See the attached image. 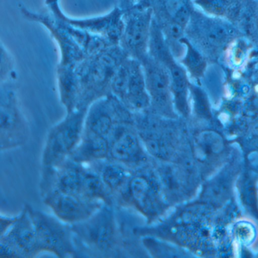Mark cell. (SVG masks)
Returning <instances> with one entry per match:
<instances>
[{"mask_svg":"<svg viewBox=\"0 0 258 258\" xmlns=\"http://www.w3.org/2000/svg\"><path fill=\"white\" fill-rule=\"evenodd\" d=\"M21 13L27 20L43 25L57 43L60 60L57 68H75L86 58L109 46L107 40L72 26L55 13H37L21 7Z\"/></svg>","mask_w":258,"mask_h":258,"instance_id":"6da1fadb","label":"cell"},{"mask_svg":"<svg viewBox=\"0 0 258 258\" xmlns=\"http://www.w3.org/2000/svg\"><path fill=\"white\" fill-rule=\"evenodd\" d=\"M127 57L120 46H109L87 57L75 67L79 86L77 109L88 108L98 99L111 94L114 75Z\"/></svg>","mask_w":258,"mask_h":258,"instance_id":"7a4b0ae2","label":"cell"},{"mask_svg":"<svg viewBox=\"0 0 258 258\" xmlns=\"http://www.w3.org/2000/svg\"><path fill=\"white\" fill-rule=\"evenodd\" d=\"M115 199L122 206L132 208L141 214L146 220V225L155 223L168 207L155 167L150 163L134 169Z\"/></svg>","mask_w":258,"mask_h":258,"instance_id":"3957f363","label":"cell"},{"mask_svg":"<svg viewBox=\"0 0 258 258\" xmlns=\"http://www.w3.org/2000/svg\"><path fill=\"white\" fill-rule=\"evenodd\" d=\"M185 36L208 61H217L236 39L243 37L226 19L210 16L195 7Z\"/></svg>","mask_w":258,"mask_h":258,"instance_id":"277c9868","label":"cell"},{"mask_svg":"<svg viewBox=\"0 0 258 258\" xmlns=\"http://www.w3.org/2000/svg\"><path fill=\"white\" fill-rule=\"evenodd\" d=\"M176 119L162 117L149 110L134 114L139 135L152 158L170 161L174 157L182 135Z\"/></svg>","mask_w":258,"mask_h":258,"instance_id":"5b68a950","label":"cell"},{"mask_svg":"<svg viewBox=\"0 0 258 258\" xmlns=\"http://www.w3.org/2000/svg\"><path fill=\"white\" fill-rule=\"evenodd\" d=\"M75 235L91 251L117 256L121 244L114 205H103L85 221L71 225Z\"/></svg>","mask_w":258,"mask_h":258,"instance_id":"8992f818","label":"cell"},{"mask_svg":"<svg viewBox=\"0 0 258 258\" xmlns=\"http://www.w3.org/2000/svg\"><path fill=\"white\" fill-rule=\"evenodd\" d=\"M88 108L67 113L46 136L42 153L43 170L55 168L70 156L81 142Z\"/></svg>","mask_w":258,"mask_h":258,"instance_id":"52a82bcc","label":"cell"},{"mask_svg":"<svg viewBox=\"0 0 258 258\" xmlns=\"http://www.w3.org/2000/svg\"><path fill=\"white\" fill-rule=\"evenodd\" d=\"M31 214L39 249L58 258L77 257L78 252L72 226L27 205Z\"/></svg>","mask_w":258,"mask_h":258,"instance_id":"ba28073f","label":"cell"},{"mask_svg":"<svg viewBox=\"0 0 258 258\" xmlns=\"http://www.w3.org/2000/svg\"><path fill=\"white\" fill-rule=\"evenodd\" d=\"M30 127L22 111L14 82L1 83L0 147L11 150L24 146L29 139Z\"/></svg>","mask_w":258,"mask_h":258,"instance_id":"9c48e42d","label":"cell"},{"mask_svg":"<svg viewBox=\"0 0 258 258\" xmlns=\"http://www.w3.org/2000/svg\"><path fill=\"white\" fill-rule=\"evenodd\" d=\"M111 94L134 114L149 110L150 98L139 60L127 57L119 66L111 83Z\"/></svg>","mask_w":258,"mask_h":258,"instance_id":"30bf717a","label":"cell"},{"mask_svg":"<svg viewBox=\"0 0 258 258\" xmlns=\"http://www.w3.org/2000/svg\"><path fill=\"white\" fill-rule=\"evenodd\" d=\"M121 10L123 30L120 46L128 56L142 61L149 54L153 10L148 7H134Z\"/></svg>","mask_w":258,"mask_h":258,"instance_id":"8fae6325","label":"cell"},{"mask_svg":"<svg viewBox=\"0 0 258 258\" xmlns=\"http://www.w3.org/2000/svg\"><path fill=\"white\" fill-rule=\"evenodd\" d=\"M134 120V114L110 94L92 103L87 109L83 134L109 140L116 128Z\"/></svg>","mask_w":258,"mask_h":258,"instance_id":"7c38bea8","label":"cell"},{"mask_svg":"<svg viewBox=\"0 0 258 258\" xmlns=\"http://www.w3.org/2000/svg\"><path fill=\"white\" fill-rule=\"evenodd\" d=\"M144 70L146 88L150 98L149 111L167 118H177L167 68L148 54L140 61Z\"/></svg>","mask_w":258,"mask_h":258,"instance_id":"4fadbf2b","label":"cell"},{"mask_svg":"<svg viewBox=\"0 0 258 258\" xmlns=\"http://www.w3.org/2000/svg\"><path fill=\"white\" fill-rule=\"evenodd\" d=\"M40 253L34 223L25 205L11 227L0 235V257L32 258Z\"/></svg>","mask_w":258,"mask_h":258,"instance_id":"5bb4252c","label":"cell"},{"mask_svg":"<svg viewBox=\"0 0 258 258\" xmlns=\"http://www.w3.org/2000/svg\"><path fill=\"white\" fill-rule=\"evenodd\" d=\"M50 13H55L63 20L75 28H79L93 35L102 37L110 44L120 46L123 30V10L120 7H114L104 16L87 19H75L66 16L60 7L59 0H45Z\"/></svg>","mask_w":258,"mask_h":258,"instance_id":"9a60e30c","label":"cell"},{"mask_svg":"<svg viewBox=\"0 0 258 258\" xmlns=\"http://www.w3.org/2000/svg\"><path fill=\"white\" fill-rule=\"evenodd\" d=\"M109 158L130 168L150 163V158L139 135L134 120L119 125L110 137Z\"/></svg>","mask_w":258,"mask_h":258,"instance_id":"2e32d148","label":"cell"},{"mask_svg":"<svg viewBox=\"0 0 258 258\" xmlns=\"http://www.w3.org/2000/svg\"><path fill=\"white\" fill-rule=\"evenodd\" d=\"M41 197L43 203L50 208L54 215L69 225L85 221L104 205L55 190L48 191Z\"/></svg>","mask_w":258,"mask_h":258,"instance_id":"e0dca14e","label":"cell"},{"mask_svg":"<svg viewBox=\"0 0 258 258\" xmlns=\"http://www.w3.org/2000/svg\"><path fill=\"white\" fill-rule=\"evenodd\" d=\"M152 57L164 64L168 70L173 103L178 115L188 117L190 112L188 93L191 84L185 68L175 58L170 47L166 44L157 47L152 52Z\"/></svg>","mask_w":258,"mask_h":258,"instance_id":"ac0fdd59","label":"cell"},{"mask_svg":"<svg viewBox=\"0 0 258 258\" xmlns=\"http://www.w3.org/2000/svg\"><path fill=\"white\" fill-rule=\"evenodd\" d=\"M226 20L249 41L258 43V0H241Z\"/></svg>","mask_w":258,"mask_h":258,"instance_id":"d6986e66","label":"cell"},{"mask_svg":"<svg viewBox=\"0 0 258 258\" xmlns=\"http://www.w3.org/2000/svg\"><path fill=\"white\" fill-rule=\"evenodd\" d=\"M109 140L104 137L83 134L76 149L71 154L69 159L83 165L109 158Z\"/></svg>","mask_w":258,"mask_h":258,"instance_id":"ffe728a7","label":"cell"},{"mask_svg":"<svg viewBox=\"0 0 258 258\" xmlns=\"http://www.w3.org/2000/svg\"><path fill=\"white\" fill-rule=\"evenodd\" d=\"M90 167L100 176L114 199L123 189L134 172L133 169L108 158L92 163Z\"/></svg>","mask_w":258,"mask_h":258,"instance_id":"44dd1931","label":"cell"},{"mask_svg":"<svg viewBox=\"0 0 258 258\" xmlns=\"http://www.w3.org/2000/svg\"><path fill=\"white\" fill-rule=\"evenodd\" d=\"M81 196L104 205H114V196L107 188L100 176L91 167L84 165Z\"/></svg>","mask_w":258,"mask_h":258,"instance_id":"7402d4cb","label":"cell"},{"mask_svg":"<svg viewBox=\"0 0 258 258\" xmlns=\"http://www.w3.org/2000/svg\"><path fill=\"white\" fill-rule=\"evenodd\" d=\"M182 43L185 44V50L179 62L185 68L190 76L195 78H201L206 70L208 60L189 43L186 37L182 39Z\"/></svg>","mask_w":258,"mask_h":258,"instance_id":"603a6c76","label":"cell"},{"mask_svg":"<svg viewBox=\"0 0 258 258\" xmlns=\"http://www.w3.org/2000/svg\"><path fill=\"white\" fill-rule=\"evenodd\" d=\"M195 7L206 14L227 19L241 0H192Z\"/></svg>","mask_w":258,"mask_h":258,"instance_id":"cb8c5ba5","label":"cell"},{"mask_svg":"<svg viewBox=\"0 0 258 258\" xmlns=\"http://www.w3.org/2000/svg\"><path fill=\"white\" fill-rule=\"evenodd\" d=\"M249 40L241 37L232 42L226 51V62L232 68L241 67L247 58L249 51Z\"/></svg>","mask_w":258,"mask_h":258,"instance_id":"d4e9b609","label":"cell"},{"mask_svg":"<svg viewBox=\"0 0 258 258\" xmlns=\"http://www.w3.org/2000/svg\"><path fill=\"white\" fill-rule=\"evenodd\" d=\"M233 230L234 237L240 244L250 246L256 241V228L254 225L248 220L237 222L234 226Z\"/></svg>","mask_w":258,"mask_h":258,"instance_id":"484cf974","label":"cell"},{"mask_svg":"<svg viewBox=\"0 0 258 258\" xmlns=\"http://www.w3.org/2000/svg\"><path fill=\"white\" fill-rule=\"evenodd\" d=\"M15 61L10 51L1 42V67L0 80L1 83L14 82L16 79Z\"/></svg>","mask_w":258,"mask_h":258,"instance_id":"4316f807","label":"cell"},{"mask_svg":"<svg viewBox=\"0 0 258 258\" xmlns=\"http://www.w3.org/2000/svg\"><path fill=\"white\" fill-rule=\"evenodd\" d=\"M190 92L192 94L193 100H194V106L198 113L202 115V117H209L210 111L208 109V103L206 97L204 95L202 90L191 86L190 84Z\"/></svg>","mask_w":258,"mask_h":258,"instance_id":"83f0119b","label":"cell"},{"mask_svg":"<svg viewBox=\"0 0 258 258\" xmlns=\"http://www.w3.org/2000/svg\"><path fill=\"white\" fill-rule=\"evenodd\" d=\"M16 217H17V216L7 217V216H4L3 214H1V217H0V229H1V233H0V235H4V233H6L9 230V229L11 227L12 225L16 221Z\"/></svg>","mask_w":258,"mask_h":258,"instance_id":"f1b7e54d","label":"cell"},{"mask_svg":"<svg viewBox=\"0 0 258 258\" xmlns=\"http://www.w3.org/2000/svg\"><path fill=\"white\" fill-rule=\"evenodd\" d=\"M134 7H149V0H121L120 7L121 9Z\"/></svg>","mask_w":258,"mask_h":258,"instance_id":"f546056e","label":"cell"}]
</instances>
